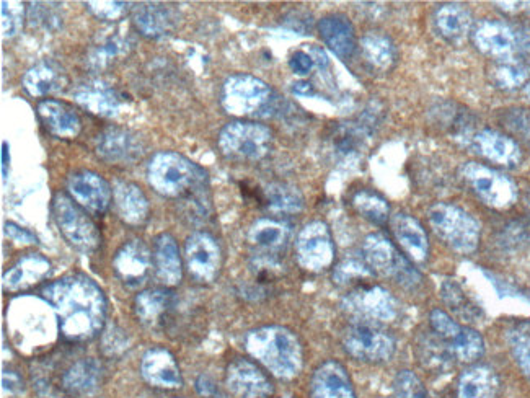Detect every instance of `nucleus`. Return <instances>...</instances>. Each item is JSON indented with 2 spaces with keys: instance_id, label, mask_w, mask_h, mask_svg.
Here are the masks:
<instances>
[{
  "instance_id": "aec40b11",
  "label": "nucleus",
  "mask_w": 530,
  "mask_h": 398,
  "mask_svg": "<svg viewBox=\"0 0 530 398\" xmlns=\"http://www.w3.org/2000/svg\"><path fill=\"white\" fill-rule=\"evenodd\" d=\"M142 377L147 384L157 389H178L182 387V372L170 351L151 348L144 354L141 363Z\"/></svg>"
},
{
  "instance_id": "f03ea898",
  "label": "nucleus",
  "mask_w": 530,
  "mask_h": 398,
  "mask_svg": "<svg viewBox=\"0 0 530 398\" xmlns=\"http://www.w3.org/2000/svg\"><path fill=\"white\" fill-rule=\"evenodd\" d=\"M245 346L253 358L279 379H292L302 369L304 353L299 338L284 327H261L245 338Z\"/></svg>"
},
{
  "instance_id": "6e6552de",
  "label": "nucleus",
  "mask_w": 530,
  "mask_h": 398,
  "mask_svg": "<svg viewBox=\"0 0 530 398\" xmlns=\"http://www.w3.org/2000/svg\"><path fill=\"white\" fill-rule=\"evenodd\" d=\"M363 252L367 265L379 275L394 278L405 288H415L421 283L420 271L384 235H369L364 240Z\"/></svg>"
},
{
  "instance_id": "6ab92c4d",
  "label": "nucleus",
  "mask_w": 530,
  "mask_h": 398,
  "mask_svg": "<svg viewBox=\"0 0 530 398\" xmlns=\"http://www.w3.org/2000/svg\"><path fill=\"white\" fill-rule=\"evenodd\" d=\"M472 144L478 154L493 164L503 165L508 169H514L521 164V147L506 134L498 133L493 129H483L480 133H475Z\"/></svg>"
},
{
  "instance_id": "c85d7f7f",
  "label": "nucleus",
  "mask_w": 530,
  "mask_h": 398,
  "mask_svg": "<svg viewBox=\"0 0 530 398\" xmlns=\"http://www.w3.org/2000/svg\"><path fill=\"white\" fill-rule=\"evenodd\" d=\"M429 115H431L433 123L438 124L444 133L451 134L452 138L462 139L469 134L473 139L475 136L473 133V128H475L473 116L470 115L469 110H465L457 103H438L436 107L431 108Z\"/></svg>"
},
{
  "instance_id": "09e8293b",
  "label": "nucleus",
  "mask_w": 530,
  "mask_h": 398,
  "mask_svg": "<svg viewBox=\"0 0 530 398\" xmlns=\"http://www.w3.org/2000/svg\"><path fill=\"white\" fill-rule=\"evenodd\" d=\"M23 9L22 5L14 2H2V30L5 36L17 35L22 28Z\"/></svg>"
},
{
  "instance_id": "a878e982",
  "label": "nucleus",
  "mask_w": 530,
  "mask_h": 398,
  "mask_svg": "<svg viewBox=\"0 0 530 398\" xmlns=\"http://www.w3.org/2000/svg\"><path fill=\"white\" fill-rule=\"evenodd\" d=\"M155 273L165 286H175L182 281V258L177 242L170 234H160L154 242Z\"/></svg>"
},
{
  "instance_id": "1a4fd4ad",
  "label": "nucleus",
  "mask_w": 530,
  "mask_h": 398,
  "mask_svg": "<svg viewBox=\"0 0 530 398\" xmlns=\"http://www.w3.org/2000/svg\"><path fill=\"white\" fill-rule=\"evenodd\" d=\"M462 178L478 199L490 208L508 209L517 201L516 183L498 170L467 162L462 167Z\"/></svg>"
},
{
  "instance_id": "8fccbe9b",
  "label": "nucleus",
  "mask_w": 530,
  "mask_h": 398,
  "mask_svg": "<svg viewBox=\"0 0 530 398\" xmlns=\"http://www.w3.org/2000/svg\"><path fill=\"white\" fill-rule=\"evenodd\" d=\"M126 346H128V338L124 337L121 330H116V328L110 327V330L105 332V337H103V351H105L108 356L121 353Z\"/></svg>"
},
{
  "instance_id": "9d476101",
  "label": "nucleus",
  "mask_w": 530,
  "mask_h": 398,
  "mask_svg": "<svg viewBox=\"0 0 530 398\" xmlns=\"http://www.w3.org/2000/svg\"><path fill=\"white\" fill-rule=\"evenodd\" d=\"M346 353L366 363H385L395 354V338L377 323L359 322L348 328L343 337Z\"/></svg>"
},
{
  "instance_id": "39448f33",
  "label": "nucleus",
  "mask_w": 530,
  "mask_h": 398,
  "mask_svg": "<svg viewBox=\"0 0 530 398\" xmlns=\"http://www.w3.org/2000/svg\"><path fill=\"white\" fill-rule=\"evenodd\" d=\"M273 133L258 123L227 124L219 136V149L227 159L257 162L270 154Z\"/></svg>"
},
{
  "instance_id": "5fc2aeb1",
  "label": "nucleus",
  "mask_w": 530,
  "mask_h": 398,
  "mask_svg": "<svg viewBox=\"0 0 530 398\" xmlns=\"http://www.w3.org/2000/svg\"><path fill=\"white\" fill-rule=\"evenodd\" d=\"M5 234L9 235L10 239L15 240V242H20V244H36L35 235L28 232V230L20 229L12 222L5 224Z\"/></svg>"
},
{
  "instance_id": "412c9836",
  "label": "nucleus",
  "mask_w": 530,
  "mask_h": 398,
  "mask_svg": "<svg viewBox=\"0 0 530 398\" xmlns=\"http://www.w3.org/2000/svg\"><path fill=\"white\" fill-rule=\"evenodd\" d=\"M103 369L93 358L79 359L62 374V390L72 398H89L102 385Z\"/></svg>"
},
{
  "instance_id": "72a5a7b5",
  "label": "nucleus",
  "mask_w": 530,
  "mask_h": 398,
  "mask_svg": "<svg viewBox=\"0 0 530 398\" xmlns=\"http://www.w3.org/2000/svg\"><path fill=\"white\" fill-rule=\"evenodd\" d=\"M436 28L446 40L459 43L465 40L472 30L473 18L464 5L446 4L439 7L434 17Z\"/></svg>"
},
{
  "instance_id": "ddd939ff",
  "label": "nucleus",
  "mask_w": 530,
  "mask_h": 398,
  "mask_svg": "<svg viewBox=\"0 0 530 398\" xmlns=\"http://www.w3.org/2000/svg\"><path fill=\"white\" fill-rule=\"evenodd\" d=\"M186 268L199 283H212L222 266L221 247L206 232H196L186 239Z\"/></svg>"
},
{
  "instance_id": "2eb2a0df",
  "label": "nucleus",
  "mask_w": 530,
  "mask_h": 398,
  "mask_svg": "<svg viewBox=\"0 0 530 398\" xmlns=\"http://www.w3.org/2000/svg\"><path fill=\"white\" fill-rule=\"evenodd\" d=\"M67 190L79 206L93 214H103L110 208L113 191L98 173L80 170L67 180Z\"/></svg>"
},
{
  "instance_id": "052dcab7",
  "label": "nucleus",
  "mask_w": 530,
  "mask_h": 398,
  "mask_svg": "<svg viewBox=\"0 0 530 398\" xmlns=\"http://www.w3.org/2000/svg\"><path fill=\"white\" fill-rule=\"evenodd\" d=\"M526 95L530 98V80L526 84Z\"/></svg>"
},
{
  "instance_id": "680f3d73",
  "label": "nucleus",
  "mask_w": 530,
  "mask_h": 398,
  "mask_svg": "<svg viewBox=\"0 0 530 398\" xmlns=\"http://www.w3.org/2000/svg\"><path fill=\"white\" fill-rule=\"evenodd\" d=\"M527 201H529V211H530V191H529V198H527Z\"/></svg>"
},
{
  "instance_id": "13d9d810",
  "label": "nucleus",
  "mask_w": 530,
  "mask_h": 398,
  "mask_svg": "<svg viewBox=\"0 0 530 398\" xmlns=\"http://www.w3.org/2000/svg\"><path fill=\"white\" fill-rule=\"evenodd\" d=\"M292 92L296 93V95H302V97H309V95H312L314 93V87H312V84H309V82H296L294 84V87H292Z\"/></svg>"
},
{
  "instance_id": "f257e3e1",
  "label": "nucleus",
  "mask_w": 530,
  "mask_h": 398,
  "mask_svg": "<svg viewBox=\"0 0 530 398\" xmlns=\"http://www.w3.org/2000/svg\"><path fill=\"white\" fill-rule=\"evenodd\" d=\"M41 296L58 314L62 337L69 341H89L102 332L106 319V299L92 279L71 275L41 289Z\"/></svg>"
},
{
  "instance_id": "bb28decb",
  "label": "nucleus",
  "mask_w": 530,
  "mask_h": 398,
  "mask_svg": "<svg viewBox=\"0 0 530 398\" xmlns=\"http://www.w3.org/2000/svg\"><path fill=\"white\" fill-rule=\"evenodd\" d=\"M136 27L149 38H162L175 30L178 14L164 4H142L134 14Z\"/></svg>"
},
{
  "instance_id": "bf43d9fd",
  "label": "nucleus",
  "mask_w": 530,
  "mask_h": 398,
  "mask_svg": "<svg viewBox=\"0 0 530 398\" xmlns=\"http://www.w3.org/2000/svg\"><path fill=\"white\" fill-rule=\"evenodd\" d=\"M9 162V144L4 142L2 144V175H4V178H7V175H9Z\"/></svg>"
},
{
  "instance_id": "b1692460",
  "label": "nucleus",
  "mask_w": 530,
  "mask_h": 398,
  "mask_svg": "<svg viewBox=\"0 0 530 398\" xmlns=\"http://www.w3.org/2000/svg\"><path fill=\"white\" fill-rule=\"evenodd\" d=\"M392 232L400 247L411 260L424 261L428 257L429 242L426 230L410 214L398 213L392 217Z\"/></svg>"
},
{
  "instance_id": "a19ab883",
  "label": "nucleus",
  "mask_w": 530,
  "mask_h": 398,
  "mask_svg": "<svg viewBox=\"0 0 530 398\" xmlns=\"http://www.w3.org/2000/svg\"><path fill=\"white\" fill-rule=\"evenodd\" d=\"M353 206L361 216L366 217L367 221L374 222V224L382 226L389 221V203H387V199L377 195L374 191L359 190L358 193H354Z\"/></svg>"
},
{
  "instance_id": "79ce46f5",
  "label": "nucleus",
  "mask_w": 530,
  "mask_h": 398,
  "mask_svg": "<svg viewBox=\"0 0 530 398\" xmlns=\"http://www.w3.org/2000/svg\"><path fill=\"white\" fill-rule=\"evenodd\" d=\"M449 346L454 351L455 358L464 363H473L485 353V341L473 328H460L459 333L449 341Z\"/></svg>"
},
{
  "instance_id": "4be33fe9",
  "label": "nucleus",
  "mask_w": 530,
  "mask_h": 398,
  "mask_svg": "<svg viewBox=\"0 0 530 398\" xmlns=\"http://www.w3.org/2000/svg\"><path fill=\"white\" fill-rule=\"evenodd\" d=\"M312 398H356L348 372L336 361L323 363L310 382Z\"/></svg>"
},
{
  "instance_id": "6e6d98bb",
  "label": "nucleus",
  "mask_w": 530,
  "mask_h": 398,
  "mask_svg": "<svg viewBox=\"0 0 530 398\" xmlns=\"http://www.w3.org/2000/svg\"><path fill=\"white\" fill-rule=\"evenodd\" d=\"M2 384H4V389L9 390V392H20L22 390V379L12 371H5L4 376H2Z\"/></svg>"
},
{
  "instance_id": "37998d69",
  "label": "nucleus",
  "mask_w": 530,
  "mask_h": 398,
  "mask_svg": "<svg viewBox=\"0 0 530 398\" xmlns=\"http://www.w3.org/2000/svg\"><path fill=\"white\" fill-rule=\"evenodd\" d=\"M508 343L513 353L516 363L519 364L521 371L530 377V322L514 323L513 327L508 330Z\"/></svg>"
},
{
  "instance_id": "0eeeda50",
  "label": "nucleus",
  "mask_w": 530,
  "mask_h": 398,
  "mask_svg": "<svg viewBox=\"0 0 530 398\" xmlns=\"http://www.w3.org/2000/svg\"><path fill=\"white\" fill-rule=\"evenodd\" d=\"M273 98V90L263 80L247 74H237L229 77L224 84L222 105L230 115H265L263 111L270 110Z\"/></svg>"
},
{
  "instance_id": "ea45409f",
  "label": "nucleus",
  "mask_w": 530,
  "mask_h": 398,
  "mask_svg": "<svg viewBox=\"0 0 530 398\" xmlns=\"http://www.w3.org/2000/svg\"><path fill=\"white\" fill-rule=\"evenodd\" d=\"M488 76L498 89L514 90L529 82L530 71L519 61L495 62Z\"/></svg>"
},
{
  "instance_id": "5701e85b",
  "label": "nucleus",
  "mask_w": 530,
  "mask_h": 398,
  "mask_svg": "<svg viewBox=\"0 0 530 398\" xmlns=\"http://www.w3.org/2000/svg\"><path fill=\"white\" fill-rule=\"evenodd\" d=\"M318 33L325 45L332 49L341 59H349L356 53L358 40L354 33L353 23L345 15H328L318 22Z\"/></svg>"
},
{
  "instance_id": "f704fd0d",
  "label": "nucleus",
  "mask_w": 530,
  "mask_h": 398,
  "mask_svg": "<svg viewBox=\"0 0 530 398\" xmlns=\"http://www.w3.org/2000/svg\"><path fill=\"white\" fill-rule=\"evenodd\" d=\"M74 97L82 107L89 108L95 115L113 116L120 108V98L116 97L115 90L100 82L82 85Z\"/></svg>"
},
{
  "instance_id": "de8ad7c7",
  "label": "nucleus",
  "mask_w": 530,
  "mask_h": 398,
  "mask_svg": "<svg viewBox=\"0 0 530 398\" xmlns=\"http://www.w3.org/2000/svg\"><path fill=\"white\" fill-rule=\"evenodd\" d=\"M394 389L397 398H429L428 390L415 372H400L395 379Z\"/></svg>"
},
{
  "instance_id": "7ed1b4c3",
  "label": "nucleus",
  "mask_w": 530,
  "mask_h": 398,
  "mask_svg": "<svg viewBox=\"0 0 530 398\" xmlns=\"http://www.w3.org/2000/svg\"><path fill=\"white\" fill-rule=\"evenodd\" d=\"M149 183L160 195L186 198L195 191L208 188V175L177 152H160L152 157L147 169Z\"/></svg>"
},
{
  "instance_id": "2f4dec72",
  "label": "nucleus",
  "mask_w": 530,
  "mask_h": 398,
  "mask_svg": "<svg viewBox=\"0 0 530 398\" xmlns=\"http://www.w3.org/2000/svg\"><path fill=\"white\" fill-rule=\"evenodd\" d=\"M500 390V377L488 366H475L460 376L459 398H496Z\"/></svg>"
},
{
  "instance_id": "473e14b6",
  "label": "nucleus",
  "mask_w": 530,
  "mask_h": 398,
  "mask_svg": "<svg viewBox=\"0 0 530 398\" xmlns=\"http://www.w3.org/2000/svg\"><path fill=\"white\" fill-rule=\"evenodd\" d=\"M136 314L142 323L155 327L167 319L168 312L175 306V296L167 289H149L136 297Z\"/></svg>"
},
{
  "instance_id": "9b49d317",
  "label": "nucleus",
  "mask_w": 530,
  "mask_h": 398,
  "mask_svg": "<svg viewBox=\"0 0 530 398\" xmlns=\"http://www.w3.org/2000/svg\"><path fill=\"white\" fill-rule=\"evenodd\" d=\"M343 309L364 322H390L397 317L398 304L389 291L379 286H359L343 299Z\"/></svg>"
},
{
  "instance_id": "f8f14e48",
  "label": "nucleus",
  "mask_w": 530,
  "mask_h": 398,
  "mask_svg": "<svg viewBox=\"0 0 530 398\" xmlns=\"http://www.w3.org/2000/svg\"><path fill=\"white\" fill-rule=\"evenodd\" d=\"M296 253L299 265L305 270L317 273L332 265L335 245L327 224L322 221L307 224L297 237Z\"/></svg>"
},
{
  "instance_id": "4468645a",
  "label": "nucleus",
  "mask_w": 530,
  "mask_h": 398,
  "mask_svg": "<svg viewBox=\"0 0 530 398\" xmlns=\"http://www.w3.org/2000/svg\"><path fill=\"white\" fill-rule=\"evenodd\" d=\"M478 51L495 62L517 61V31L501 20H482L473 30Z\"/></svg>"
},
{
  "instance_id": "a211bd4d",
  "label": "nucleus",
  "mask_w": 530,
  "mask_h": 398,
  "mask_svg": "<svg viewBox=\"0 0 530 398\" xmlns=\"http://www.w3.org/2000/svg\"><path fill=\"white\" fill-rule=\"evenodd\" d=\"M151 250L142 240H131L118 250L113 260L116 275L129 288L141 286L149 276L152 265Z\"/></svg>"
},
{
  "instance_id": "4c0bfd02",
  "label": "nucleus",
  "mask_w": 530,
  "mask_h": 398,
  "mask_svg": "<svg viewBox=\"0 0 530 398\" xmlns=\"http://www.w3.org/2000/svg\"><path fill=\"white\" fill-rule=\"evenodd\" d=\"M361 48H363L367 62L380 71H389L397 61L394 43L389 36L377 33V31H369L366 36H363Z\"/></svg>"
},
{
  "instance_id": "c9c22d12",
  "label": "nucleus",
  "mask_w": 530,
  "mask_h": 398,
  "mask_svg": "<svg viewBox=\"0 0 530 398\" xmlns=\"http://www.w3.org/2000/svg\"><path fill=\"white\" fill-rule=\"evenodd\" d=\"M66 84V74L51 62H41L38 66L31 67L23 79L25 89L33 97H45L49 93L59 92Z\"/></svg>"
},
{
  "instance_id": "a18cd8bd",
  "label": "nucleus",
  "mask_w": 530,
  "mask_h": 398,
  "mask_svg": "<svg viewBox=\"0 0 530 398\" xmlns=\"http://www.w3.org/2000/svg\"><path fill=\"white\" fill-rule=\"evenodd\" d=\"M501 124L509 133L530 146V110L527 108H509L500 116Z\"/></svg>"
},
{
  "instance_id": "e433bc0d",
  "label": "nucleus",
  "mask_w": 530,
  "mask_h": 398,
  "mask_svg": "<svg viewBox=\"0 0 530 398\" xmlns=\"http://www.w3.org/2000/svg\"><path fill=\"white\" fill-rule=\"evenodd\" d=\"M288 239V227L276 219H258L248 230L250 244L265 253L279 252L284 245L288 244Z\"/></svg>"
},
{
  "instance_id": "f3484780",
  "label": "nucleus",
  "mask_w": 530,
  "mask_h": 398,
  "mask_svg": "<svg viewBox=\"0 0 530 398\" xmlns=\"http://www.w3.org/2000/svg\"><path fill=\"white\" fill-rule=\"evenodd\" d=\"M95 151L108 164H133L141 159L144 146L139 136L121 128H108L97 138Z\"/></svg>"
},
{
  "instance_id": "603ef678",
  "label": "nucleus",
  "mask_w": 530,
  "mask_h": 398,
  "mask_svg": "<svg viewBox=\"0 0 530 398\" xmlns=\"http://www.w3.org/2000/svg\"><path fill=\"white\" fill-rule=\"evenodd\" d=\"M289 66L297 76H307L314 67V59L304 51H297V53L292 54Z\"/></svg>"
},
{
  "instance_id": "20e7f679",
  "label": "nucleus",
  "mask_w": 530,
  "mask_h": 398,
  "mask_svg": "<svg viewBox=\"0 0 530 398\" xmlns=\"http://www.w3.org/2000/svg\"><path fill=\"white\" fill-rule=\"evenodd\" d=\"M429 226L454 252L470 255L480 244L482 227L467 211L449 203H436L428 211Z\"/></svg>"
},
{
  "instance_id": "c03bdc74",
  "label": "nucleus",
  "mask_w": 530,
  "mask_h": 398,
  "mask_svg": "<svg viewBox=\"0 0 530 398\" xmlns=\"http://www.w3.org/2000/svg\"><path fill=\"white\" fill-rule=\"evenodd\" d=\"M441 296L446 302V306L459 315L464 320L477 319L478 310L473 306L469 296L465 294L464 289L460 288L459 283H455L452 279H447L441 286Z\"/></svg>"
},
{
  "instance_id": "4d7b16f0",
  "label": "nucleus",
  "mask_w": 530,
  "mask_h": 398,
  "mask_svg": "<svg viewBox=\"0 0 530 398\" xmlns=\"http://www.w3.org/2000/svg\"><path fill=\"white\" fill-rule=\"evenodd\" d=\"M496 5L508 14H521L530 10V2H496Z\"/></svg>"
},
{
  "instance_id": "cd10ccee",
  "label": "nucleus",
  "mask_w": 530,
  "mask_h": 398,
  "mask_svg": "<svg viewBox=\"0 0 530 398\" xmlns=\"http://www.w3.org/2000/svg\"><path fill=\"white\" fill-rule=\"evenodd\" d=\"M38 115L49 133L58 138H76L80 133V118L66 103L43 100L38 105Z\"/></svg>"
},
{
  "instance_id": "423d86ee",
  "label": "nucleus",
  "mask_w": 530,
  "mask_h": 398,
  "mask_svg": "<svg viewBox=\"0 0 530 398\" xmlns=\"http://www.w3.org/2000/svg\"><path fill=\"white\" fill-rule=\"evenodd\" d=\"M53 214L64 239L82 253H92L100 247L102 237L84 208L64 195L54 196Z\"/></svg>"
},
{
  "instance_id": "49530a36",
  "label": "nucleus",
  "mask_w": 530,
  "mask_h": 398,
  "mask_svg": "<svg viewBox=\"0 0 530 398\" xmlns=\"http://www.w3.org/2000/svg\"><path fill=\"white\" fill-rule=\"evenodd\" d=\"M372 276H374V271L371 270V266L367 265L366 261L354 260V258L341 261L333 271V279L340 286L356 283V281H366V279H372Z\"/></svg>"
},
{
  "instance_id": "7c9ffc66",
  "label": "nucleus",
  "mask_w": 530,
  "mask_h": 398,
  "mask_svg": "<svg viewBox=\"0 0 530 398\" xmlns=\"http://www.w3.org/2000/svg\"><path fill=\"white\" fill-rule=\"evenodd\" d=\"M416 354L420 358L423 368L434 372H446L451 369L454 351L446 340H442L438 333H421L415 346Z\"/></svg>"
},
{
  "instance_id": "3c124183",
  "label": "nucleus",
  "mask_w": 530,
  "mask_h": 398,
  "mask_svg": "<svg viewBox=\"0 0 530 398\" xmlns=\"http://www.w3.org/2000/svg\"><path fill=\"white\" fill-rule=\"evenodd\" d=\"M517 31V61L522 62L530 71V27Z\"/></svg>"
},
{
  "instance_id": "dca6fc26",
  "label": "nucleus",
  "mask_w": 530,
  "mask_h": 398,
  "mask_svg": "<svg viewBox=\"0 0 530 398\" xmlns=\"http://www.w3.org/2000/svg\"><path fill=\"white\" fill-rule=\"evenodd\" d=\"M227 387L237 398H270L273 384L257 364L237 358L227 368Z\"/></svg>"
},
{
  "instance_id": "58836bf2",
  "label": "nucleus",
  "mask_w": 530,
  "mask_h": 398,
  "mask_svg": "<svg viewBox=\"0 0 530 398\" xmlns=\"http://www.w3.org/2000/svg\"><path fill=\"white\" fill-rule=\"evenodd\" d=\"M263 201L276 214H297L304 208V198L296 186L288 183H271L263 191Z\"/></svg>"
},
{
  "instance_id": "864d4df0",
  "label": "nucleus",
  "mask_w": 530,
  "mask_h": 398,
  "mask_svg": "<svg viewBox=\"0 0 530 398\" xmlns=\"http://www.w3.org/2000/svg\"><path fill=\"white\" fill-rule=\"evenodd\" d=\"M196 390L203 398H226V395L222 394L221 389L217 387L216 382L212 381L211 377L204 376V374L198 377Z\"/></svg>"
},
{
  "instance_id": "c756f323",
  "label": "nucleus",
  "mask_w": 530,
  "mask_h": 398,
  "mask_svg": "<svg viewBox=\"0 0 530 398\" xmlns=\"http://www.w3.org/2000/svg\"><path fill=\"white\" fill-rule=\"evenodd\" d=\"M113 198L121 219L131 226H139L149 216V203L139 186L126 182L116 183Z\"/></svg>"
},
{
  "instance_id": "393cba45",
  "label": "nucleus",
  "mask_w": 530,
  "mask_h": 398,
  "mask_svg": "<svg viewBox=\"0 0 530 398\" xmlns=\"http://www.w3.org/2000/svg\"><path fill=\"white\" fill-rule=\"evenodd\" d=\"M51 271V263L38 253H28L4 275L5 291H20L40 283Z\"/></svg>"
}]
</instances>
